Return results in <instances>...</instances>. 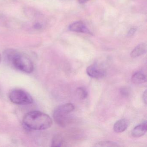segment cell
<instances>
[{
  "instance_id": "cell-1",
  "label": "cell",
  "mask_w": 147,
  "mask_h": 147,
  "mask_svg": "<svg viewBox=\"0 0 147 147\" xmlns=\"http://www.w3.org/2000/svg\"><path fill=\"white\" fill-rule=\"evenodd\" d=\"M3 56L5 61L17 70L26 74H30L34 70L32 60L27 56L15 50H6L4 52Z\"/></svg>"
},
{
  "instance_id": "cell-2",
  "label": "cell",
  "mask_w": 147,
  "mask_h": 147,
  "mask_svg": "<svg viewBox=\"0 0 147 147\" xmlns=\"http://www.w3.org/2000/svg\"><path fill=\"white\" fill-rule=\"evenodd\" d=\"M24 125L31 130H43L51 127L52 119L48 114L39 111H32L26 113L23 119Z\"/></svg>"
},
{
  "instance_id": "cell-3",
  "label": "cell",
  "mask_w": 147,
  "mask_h": 147,
  "mask_svg": "<svg viewBox=\"0 0 147 147\" xmlns=\"http://www.w3.org/2000/svg\"><path fill=\"white\" fill-rule=\"evenodd\" d=\"M74 110V106L71 103H67L58 107L54 111L53 118L58 125L64 127L69 120V114Z\"/></svg>"
},
{
  "instance_id": "cell-4",
  "label": "cell",
  "mask_w": 147,
  "mask_h": 147,
  "mask_svg": "<svg viewBox=\"0 0 147 147\" xmlns=\"http://www.w3.org/2000/svg\"><path fill=\"white\" fill-rule=\"evenodd\" d=\"M10 100L18 105H29L32 104L33 99L31 95L26 91L21 89H13L9 94Z\"/></svg>"
},
{
  "instance_id": "cell-5",
  "label": "cell",
  "mask_w": 147,
  "mask_h": 147,
  "mask_svg": "<svg viewBox=\"0 0 147 147\" xmlns=\"http://www.w3.org/2000/svg\"><path fill=\"white\" fill-rule=\"evenodd\" d=\"M86 73L88 76L96 79L104 78L106 75L105 71L104 69L99 68L98 66L95 65H91L88 67L86 69Z\"/></svg>"
},
{
  "instance_id": "cell-6",
  "label": "cell",
  "mask_w": 147,
  "mask_h": 147,
  "mask_svg": "<svg viewBox=\"0 0 147 147\" xmlns=\"http://www.w3.org/2000/svg\"><path fill=\"white\" fill-rule=\"evenodd\" d=\"M69 29L71 31L75 32L90 33L86 25L82 21H76L71 24L69 26Z\"/></svg>"
},
{
  "instance_id": "cell-7",
  "label": "cell",
  "mask_w": 147,
  "mask_h": 147,
  "mask_svg": "<svg viewBox=\"0 0 147 147\" xmlns=\"http://www.w3.org/2000/svg\"><path fill=\"white\" fill-rule=\"evenodd\" d=\"M146 121L135 127L131 131V135L134 138H139L143 136L147 131Z\"/></svg>"
},
{
  "instance_id": "cell-8",
  "label": "cell",
  "mask_w": 147,
  "mask_h": 147,
  "mask_svg": "<svg viewBox=\"0 0 147 147\" xmlns=\"http://www.w3.org/2000/svg\"><path fill=\"white\" fill-rule=\"evenodd\" d=\"M129 121L127 119H121L117 121L113 126V130L116 133L123 132L128 128L129 125Z\"/></svg>"
},
{
  "instance_id": "cell-9",
  "label": "cell",
  "mask_w": 147,
  "mask_h": 147,
  "mask_svg": "<svg viewBox=\"0 0 147 147\" xmlns=\"http://www.w3.org/2000/svg\"><path fill=\"white\" fill-rule=\"evenodd\" d=\"M147 49V45L145 43H142L136 46L131 53V56L133 58L137 57L146 52Z\"/></svg>"
},
{
  "instance_id": "cell-10",
  "label": "cell",
  "mask_w": 147,
  "mask_h": 147,
  "mask_svg": "<svg viewBox=\"0 0 147 147\" xmlns=\"http://www.w3.org/2000/svg\"><path fill=\"white\" fill-rule=\"evenodd\" d=\"M132 83L135 84H142L146 81V76L144 74L141 72L135 73L131 78Z\"/></svg>"
},
{
  "instance_id": "cell-11",
  "label": "cell",
  "mask_w": 147,
  "mask_h": 147,
  "mask_svg": "<svg viewBox=\"0 0 147 147\" xmlns=\"http://www.w3.org/2000/svg\"><path fill=\"white\" fill-rule=\"evenodd\" d=\"M63 140L62 137L60 135H56L52 139L51 146L52 147H61L63 144Z\"/></svg>"
},
{
  "instance_id": "cell-12",
  "label": "cell",
  "mask_w": 147,
  "mask_h": 147,
  "mask_svg": "<svg viewBox=\"0 0 147 147\" xmlns=\"http://www.w3.org/2000/svg\"><path fill=\"white\" fill-rule=\"evenodd\" d=\"M119 145L117 143L111 141H100L95 144V147H118Z\"/></svg>"
},
{
  "instance_id": "cell-13",
  "label": "cell",
  "mask_w": 147,
  "mask_h": 147,
  "mask_svg": "<svg viewBox=\"0 0 147 147\" xmlns=\"http://www.w3.org/2000/svg\"><path fill=\"white\" fill-rule=\"evenodd\" d=\"M76 93L81 99L86 98L88 96L87 91L83 87H79L76 90Z\"/></svg>"
},
{
  "instance_id": "cell-14",
  "label": "cell",
  "mask_w": 147,
  "mask_h": 147,
  "mask_svg": "<svg viewBox=\"0 0 147 147\" xmlns=\"http://www.w3.org/2000/svg\"><path fill=\"white\" fill-rule=\"evenodd\" d=\"M120 94L123 97H127L129 95V91L126 88H122L120 89Z\"/></svg>"
},
{
  "instance_id": "cell-15",
  "label": "cell",
  "mask_w": 147,
  "mask_h": 147,
  "mask_svg": "<svg viewBox=\"0 0 147 147\" xmlns=\"http://www.w3.org/2000/svg\"><path fill=\"white\" fill-rule=\"evenodd\" d=\"M147 90H145L143 94V100L144 102L145 103V104H147Z\"/></svg>"
},
{
  "instance_id": "cell-16",
  "label": "cell",
  "mask_w": 147,
  "mask_h": 147,
  "mask_svg": "<svg viewBox=\"0 0 147 147\" xmlns=\"http://www.w3.org/2000/svg\"><path fill=\"white\" fill-rule=\"evenodd\" d=\"M42 27V26L39 23H36L34 25V28L36 29H41Z\"/></svg>"
},
{
  "instance_id": "cell-17",
  "label": "cell",
  "mask_w": 147,
  "mask_h": 147,
  "mask_svg": "<svg viewBox=\"0 0 147 147\" xmlns=\"http://www.w3.org/2000/svg\"><path fill=\"white\" fill-rule=\"evenodd\" d=\"M89 0H79V1L81 4H84V3L87 2Z\"/></svg>"
},
{
  "instance_id": "cell-18",
  "label": "cell",
  "mask_w": 147,
  "mask_h": 147,
  "mask_svg": "<svg viewBox=\"0 0 147 147\" xmlns=\"http://www.w3.org/2000/svg\"><path fill=\"white\" fill-rule=\"evenodd\" d=\"M135 32V30L134 29H132L131 30L129 31L130 34L131 35H132L134 34V32Z\"/></svg>"
},
{
  "instance_id": "cell-19",
  "label": "cell",
  "mask_w": 147,
  "mask_h": 147,
  "mask_svg": "<svg viewBox=\"0 0 147 147\" xmlns=\"http://www.w3.org/2000/svg\"><path fill=\"white\" fill-rule=\"evenodd\" d=\"M1 55H0V63H1Z\"/></svg>"
}]
</instances>
